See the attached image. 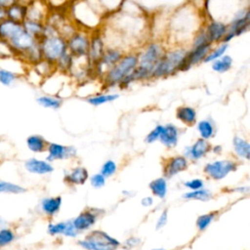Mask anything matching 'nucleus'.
<instances>
[{
  "instance_id": "1",
  "label": "nucleus",
  "mask_w": 250,
  "mask_h": 250,
  "mask_svg": "<svg viewBox=\"0 0 250 250\" xmlns=\"http://www.w3.org/2000/svg\"><path fill=\"white\" fill-rule=\"evenodd\" d=\"M165 48L158 41L148 42L138 55V65L133 76L135 81H144L151 79V74L165 53Z\"/></svg>"
},
{
  "instance_id": "2",
  "label": "nucleus",
  "mask_w": 250,
  "mask_h": 250,
  "mask_svg": "<svg viewBox=\"0 0 250 250\" xmlns=\"http://www.w3.org/2000/svg\"><path fill=\"white\" fill-rule=\"evenodd\" d=\"M188 51V50L185 47H176L166 50L163 57L154 67L151 79L166 78L179 71L188 70L187 66Z\"/></svg>"
},
{
  "instance_id": "3",
  "label": "nucleus",
  "mask_w": 250,
  "mask_h": 250,
  "mask_svg": "<svg viewBox=\"0 0 250 250\" xmlns=\"http://www.w3.org/2000/svg\"><path fill=\"white\" fill-rule=\"evenodd\" d=\"M138 65V55L137 53L124 54L122 59L108 69L105 74L102 77V85L106 88L118 86L121 81L129 74L135 71Z\"/></svg>"
},
{
  "instance_id": "4",
  "label": "nucleus",
  "mask_w": 250,
  "mask_h": 250,
  "mask_svg": "<svg viewBox=\"0 0 250 250\" xmlns=\"http://www.w3.org/2000/svg\"><path fill=\"white\" fill-rule=\"evenodd\" d=\"M39 47L42 59L54 64L61 56L67 52L66 40L60 34L43 37L39 40Z\"/></svg>"
},
{
  "instance_id": "5",
  "label": "nucleus",
  "mask_w": 250,
  "mask_h": 250,
  "mask_svg": "<svg viewBox=\"0 0 250 250\" xmlns=\"http://www.w3.org/2000/svg\"><path fill=\"white\" fill-rule=\"evenodd\" d=\"M238 168V162L234 159H217L208 162L203 167L204 175L214 181H221L235 172Z\"/></svg>"
},
{
  "instance_id": "6",
  "label": "nucleus",
  "mask_w": 250,
  "mask_h": 250,
  "mask_svg": "<svg viewBox=\"0 0 250 250\" xmlns=\"http://www.w3.org/2000/svg\"><path fill=\"white\" fill-rule=\"evenodd\" d=\"M250 24V10L249 8H243L238 10L232 17L229 23H228V31L224 37L222 43L229 44L235 36H239L245 33Z\"/></svg>"
},
{
  "instance_id": "7",
  "label": "nucleus",
  "mask_w": 250,
  "mask_h": 250,
  "mask_svg": "<svg viewBox=\"0 0 250 250\" xmlns=\"http://www.w3.org/2000/svg\"><path fill=\"white\" fill-rule=\"evenodd\" d=\"M90 36L91 32L77 28V30L66 39L67 51L73 58L86 57L90 44Z\"/></svg>"
},
{
  "instance_id": "8",
  "label": "nucleus",
  "mask_w": 250,
  "mask_h": 250,
  "mask_svg": "<svg viewBox=\"0 0 250 250\" xmlns=\"http://www.w3.org/2000/svg\"><path fill=\"white\" fill-rule=\"evenodd\" d=\"M124 56V53L118 48H105L101 60L92 68L98 77H103L105 72L115 65Z\"/></svg>"
},
{
  "instance_id": "9",
  "label": "nucleus",
  "mask_w": 250,
  "mask_h": 250,
  "mask_svg": "<svg viewBox=\"0 0 250 250\" xmlns=\"http://www.w3.org/2000/svg\"><path fill=\"white\" fill-rule=\"evenodd\" d=\"M104 51H105V46H104V42L102 34L98 30L91 32L89 49L86 55V59L91 69L101 60Z\"/></svg>"
},
{
  "instance_id": "10",
  "label": "nucleus",
  "mask_w": 250,
  "mask_h": 250,
  "mask_svg": "<svg viewBox=\"0 0 250 250\" xmlns=\"http://www.w3.org/2000/svg\"><path fill=\"white\" fill-rule=\"evenodd\" d=\"M46 160L50 163L56 160H64L75 158L77 149L71 146H64L57 143H49L47 146Z\"/></svg>"
},
{
  "instance_id": "11",
  "label": "nucleus",
  "mask_w": 250,
  "mask_h": 250,
  "mask_svg": "<svg viewBox=\"0 0 250 250\" xmlns=\"http://www.w3.org/2000/svg\"><path fill=\"white\" fill-rule=\"evenodd\" d=\"M189 161L184 155H175L167 158L163 163V177L171 179L188 168Z\"/></svg>"
},
{
  "instance_id": "12",
  "label": "nucleus",
  "mask_w": 250,
  "mask_h": 250,
  "mask_svg": "<svg viewBox=\"0 0 250 250\" xmlns=\"http://www.w3.org/2000/svg\"><path fill=\"white\" fill-rule=\"evenodd\" d=\"M203 28L206 32L209 43L214 45L222 43L228 31V24L223 21L209 20L205 25H203Z\"/></svg>"
},
{
  "instance_id": "13",
  "label": "nucleus",
  "mask_w": 250,
  "mask_h": 250,
  "mask_svg": "<svg viewBox=\"0 0 250 250\" xmlns=\"http://www.w3.org/2000/svg\"><path fill=\"white\" fill-rule=\"evenodd\" d=\"M211 144L209 141L198 138L191 146H187L184 150V156L188 160L198 161L205 157L211 151Z\"/></svg>"
},
{
  "instance_id": "14",
  "label": "nucleus",
  "mask_w": 250,
  "mask_h": 250,
  "mask_svg": "<svg viewBox=\"0 0 250 250\" xmlns=\"http://www.w3.org/2000/svg\"><path fill=\"white\" fill-rule=\"evenodd\" d=\"M49 4L40 1H29L27 3L26 19L45 23L50 14Z\"/></svg>"
},
{
  "instance_id": "15",
  "label": "nucleus",
  "mask_w": 250,
  "mask_h": 250,
  "mask_svg": "<svg viewBox=\"0 0 250 250\" xmlns=\"http://www.w3.org/2000/svg\"><path fill=\"white\" fill-rule=\"evenodd\" d=\"M24 168L30 174L35 175H47L54 171V166L47 160L38 159L35 157L28 158L24 161Z\"/></svg>"
},
{
  "instance_id": "16",
  "label": "nucleus",
  "mask_w": 250,
  "mask_h": 250,
  "mask_svg": "<svg viewBox=\"0 0 250 250\" xmlns=\"http://www.w3.org/2000/svg\"><path fill=\"white\" fill-rule=\"evenodd\" d=\"M213 48V45L207 43L205 45H201L198 47H193L188 51L187 55V66L189 69L191 66L196 65L200 62H203L204 59L208 55V53Z\"/></svg>"
},
{
  "instance_id": "17",
  "label": "nucleus",
  "mask_w": 250,
  "mask_h": 250,
  "mask_svg": "<svg viewBox=\"0 0 250 250\" xmlns=\"http://www.w3.org/2000/svg\"><path fill=\"white\" fill-rule=\"evenodd\" d=\"M98 215L94 210H85L75 217L71 222L77 231L87 230L97 222Z\"/></svg>"
},
{
  "instance_id": "18",
  "label": "nucleus",
  "mask_w": 250,
  "mask_h": 250,
  "mask_svg": "<svg viewBox=\"0 0 250 250\" xmlns=\"http://www.w3.org/2000/svg\"><path fill=\"white\" fill-rule=\"evenodd\" d=\"M180 131L178 127L172 123L163 126L159 142L167 148H174L178 145Z\"/></svg>"
},
{
  "instance_id": "19",
  "label": "nucleus",
  "mask_w": 250,
  "mask_h": 250,
  "mask_svg": "<svg viewBox=\"0 0 250 250\" xmlns=\"http://www.w3.org/2000/svg\"><path fill=\"white\" fill-rule=\"evenodd\" d=\"M89 180V172L83 166H76L64 174L63 181L69 186H79Z\"/></svg>"
},
{
  "instance_id": "20",
  "label": "nucleus",
  "mask_w": 250,
  "mask_h": 250,
  "mask_svg": "<svg viewBox=\"0 0 250 250\" xmlns=\"http://www.w3.org/2000/svg\"><path fill=\"white\" fill-rule=\"evenodd\" d=\"M28 2L14 1L6 10V19L16 22L22 23L26 19V10Z\"/></svg>"
},
{
  "instance_id": "21",
  "label": "nucleus",
  "mask_w": 250,
  "mask_h": 250,
  "mask_svg": "<svg viewBox=\"0 0 250 250\" xmlns=\"http://www.w3.org/2000/svg\"><path fill=\"white\" fill-rule=\"evenodd\" d=\"M176 118L187 126H192L196 123L197 113L192 106L181 105L176 109Z\"/></svg>"
},
{
  "instance_id": "22",
  "label": "nucleus",
  "mask_w": 250,
  "mask_h": 250,
  "mask_svg": "<svg viewBox=\"0 0 250 250\" xmlns=\"http://www.w3.org/2000/svg\"><path fill=\"white\" fill-rule=\"evenodd\" d=\"M62 203V199L61 196L44 197L40 202V207L42 212L46 216L53 217L60 211Z\"/></svg>"
},
{
  "instance_id": "23",
  "label": "nucleus",
  "mask_w": 250,
  "mask_h": 250,
  "mask_svg": "<svg viewBox=\"0 0 250 250\" xmlns=\"http://www.w3.org/2000/svg\"><path fill=\"white\" fill-rule=\"evenodd\" d=\"M232 149L239 159H250V144L244 138L240 136H234L232 139Z\"/></svg>"
},
{
  "instance_id": "24",
  "label": "nucleus",
  "mask_w": 250,
  "mask_h": 250,
  "mask_svg": "<svg viewBox=\"0 0 250 250\" xmlns=\"http://www.w3.org/2000/svg\"><path fill=\"white\" fill-rule=\"evenodd\" d=\"M48 142L45 138L40 135H30L26 139L27 148L34 153H41L46 151L48 146Z\"/></svg>"
},
{
  "instance_id": "25",
  "label": "nucleus",
  "mask_w": 250,
  "mask_h": 250,
  "mask_svg": "<svg viewBox=\"0 0 250 250\" xmlns=\"http://www.w3.org/2000/svg\"><path fill=\"white\" fill-rule=\"evenodd\" d=\"M148 188L154 196L163 199L165 198L168 191L167 179H165L164 177L156 178L148 184Z\"/></svg>"
},
{
  "instance_id": "26",
  "label": "nucleus",
  "mask_w": 250,
  "mask_h": 250,
  "mask_svg": "<svg viewBox=\"0 0 250 250\" xmlns=\"http://www.w3.org/2000/svg\"><path fill=\"white\" fill-rule=\"evenodd\" d=\"M196 129L199 133L200 139L208 141L215 136L216 128L211 119H202L198 121L196 124Z\"/></svg>"
},
{
  "instance_id": "27",
  "label": "nucleus",
  "mask_w": 250,
  "mask_h": 250,
  "mask_svg": "<svg viewBox=\"0 0 250 250\" xmlns=\"http://www.w3.org/2000/svg\"><path fill=\"white\" fill-rule=\"evenodd\" d=\"M21 24H22L23 29L28 34H30L32 37H34L36 40L39 41L43 37V30H44V23L43 22H39V21H35L25 19L22 21Z\"/></svg>"
},
{
  "instance_id": "28",
  "label": "nucleus",
  "mask_w": 250,
  "mask_h": 250,
  "mask_svg": "<svg viewBox=\"0 0 250 250\" xmlns=\"http://www.w3.org/2000/svg\"><path fill=\"white\" fill-rule=\"evenodd\" d=\"M119 98L118 94L115 93H98L86 98V102L94 106H99L107 103H112Z\"/></svg>"
},
{
  "instance_id": "29",
  "label": "nucleus",
  "mask_w": 250,
  "mask_h": 250,
  "mask_svg": "<svg viewBox=\"0 0 250 250\" xmlns=\"http://www.w3.org/2000/svg\"><path fill=\"white\" fill-rule=\"evenodd\" d=\"M36 102L39 105L45 108L59 109L62 106L63 100L57 95H42L36 99Z\"/></svg>"
},
{
  "instance_id": "30",
  "label": "nucleus",
  "mask_w": 250,
  "mask_h": 250,
  "mask_svg": "<svg viewBox=\"0 0 250 250\" xmlns=\"http://www.w3.org/2000/svg\"><path fill=\"white\" fill-rule=\"evenodd\" d=\"M34 67V71L42 78H47L49 77L52 73L55 72L56 69V65L48 61H45V60H41L39 61L37 63H35L33 65Z\"/></svg>"
},
{
  "instance_id": "31",
  "label": "nucleus",
  "mask_w": 250,
  "mask_h": 250,
  "mask_svg": "<svg viewBox=\"0 0 250 250\" xmlns=\"http://www.w3.org/2000/svg\"><path fill=\"white\" fill-rule=\"evenodd\" d=\"M232 58L229 55H224L220 59L212 62V69L218 73H225L232 66Z\"/></svg>"
},
{
  "instance_id": "32",
  "label": "nucleus",
  "mask_w": 250,
  "mask_h": 250,
  "mask_svg": "<svg viewBox=\"0 0 250 250\" xmlns=\"http://www.w3.org/2000/svg\"><path fill=\"white\" fill-rule=\"evenodd\" d=\"M213 193L208 188H200L197 190H191L185 192L182 197L187 200H200V201H207L212 198Z\"/></svg>"
},
{
  "instance_id": "33",
  "label": "nucleus",
  "mask_w": 250,
  "mask_h": 250,
  "mask_svg": "<svg viewBox=\"0 0 250 250\" xmlns=\"http://www.w3.org/2000/svg\"><path fill=\"white\" fill-rule=\"evenodd\" d=\"M228 49H229V44H226V43L217 44L215 46V48H212L211 51L208 53V55L204 59L203 62L208 63V62H212L220 59L221 57L226 55V52Z\"/></svg>"
},
{
  "instance_id": "34",
  "label": "nucleus",
  "mask_w": 250,
  "mask_h": 250,
  "mask_svg": "<svg viewBox=\"0 0 250 250\" xmlns=\"http://www.w3.org/2000/svg\"><path fill=\"white\" fill-rule=\"evenodd\" d=\"M26 189L18 184L0 180V193H12V194H20L25 192Z\"/></svg>"
},
{
  "instance_id": "35",
  "label": "nucleus",
  "mask_w": 250,
  "mask_h": 250,
  "mask_svg": "<svg viewBox=\"0 0 250 250\" xmlns=\"http://www.w3.org/2000/svg\"><path fill=\"white\" fill-rule=\"evenodd\" d=\"M72 62H73V57L67 51L62 56H61L60 59L56 62V63H55L56 69L60 70L62 72H67V71H69V69L71 67Z\"/></svg>"
},
{
  "instance_id": "36",
  "label": "nucleus",
  "mask_w": 250,
  "mask_h": 250,
  "mask_svg": "<svg viewBox=\"0 0 250 250\" xmlns=\"http://www.w3.org/2000/svg\"><path fill=\"white\" fill-rule=\"evenodd\" d=\"M18 78H19V75L15 71H12L6 68H0V83L2 85L10 86Z\"/></svg>"
},
{
  "instance_id": "37",
  "label": "nucleus",
  "mask_w": 250,
  "mask_h": 250,
  "mask_svg": "<svg viewBox=\"0 0 250 250\" xmlns=\"http://www.w3.org/2000/svg\"><path fill=\"white\" fill-rule=\"evenodd\" d=\"M16 238V234L12 229L2 228L0 229V248L11 244Z\"/></svg>"
},
{
  "instance_id": "38",
  "label": "nucleus",
  "mask_w": 250,
  "mask_h": 250,
  "mask_svg": "<svg viewBox=\"0 0 250 250\" xmlns=\"http://www.w3.org/2000/svg\"><path fill=\"white\" fill-rule=\"evenodd\" d=\"M216 217V213L215 212H211V213H207L204 215H200L197 220H196V227L200 231L205 230L210 224L214 221Z\"/></svg>"
},
{
  "instance_id": "39",
  "label": "nucleus",
  "mask_w": 250,
  "mask_h": 250,
  "mask_svg": "<svg viewBox=\"0 0 250 250\" xmlns=\"http://www.w3.org/2000/svg\"><path fill=\"white\" fill-rule=\"evenodd\" d=\"M116 171H117V164H116V162L111 160V159H107L102 165L100 174L103 175L106 179V178L112 177L116 173Z\"/></svg>"
},
{
  "instance_id": "40",
  "label": "nucleus",
  "mask_w": 250,
  "mask_h": 250,
  "mask_svg": "<svg viewBox=\"0 0 250 250\" xmlns=\"http://www.w3.org/2000/svg\"><path fill=\"white\" fill-rule=\"evenodd\" d=\"M209 43L208 41V38H207V35H206V32L203 28V26H201L194 34L193 38H192V41H191V48L193 47H198V46H201V45H205Z\"/></svg>"
},
{
  "instance_id": "41",
  "label": "nucleus",
  "mask_w": 250,
  "mask_h": 250,
  "mask_svg": "<svg viewBox=\"0 0 250 250\" xmlns=\"http://www.w3.org/2000/svg\"><path fill=\"white\" fill-rule=\"evenodd\" d=\"M162 130H163V125L161 124H158L156 125L146 137L145 139V142L146 144H153L157 141H159V138L161 136V133H162Z\"/></svg>"
},
{
  "instance_id": "42",
  "label": "nucleus",
  "mask_w": 250,
  "mask_h": 250,
  "mask_svg": "<svg viewBox=\"0 0 250 250\" xmlns=\"http://www.w3.org/2000/svg\"><path fill=\"white\" fill-rule=\"evenodd\" d=\"M66 224L67 222H59L56 224H49L47 230L51 235L63 234L66 229Z\"/></svg>"
},
{
  "instance_id": "43",
  "label": "nucleus",
  "mask_w": 250,
  "mask_h": 250,
  "mask_svg": "<svg viewBox=\"0 0 250 250\" xmlns=\"http://www.w3.org/2000/svg\"><path fill=\"white\" fill-rule=\"evenodd\" d=\"M183 186L189 189V191L191 190H197V189H200V188H204V181L200 178H194V179H190V180H188V181H185L183 183Z\"/></svg>"
},
{
  "instance_id": "44",
  "label": "nucleus",
  "mask_w": 250,
  "mask_h": 250,
  "mask_svg": "<svg viewBox=\"0 0 250 250\" xmlns=\"http://www.w3.org/2000/svg\"><path fill=\"white\" fill-rule=\"evenodd\" d=\"M89 181H90L91 186L94 188H102L103 187H104L106 179L100 173H97V174H94L93 176H91L89 178Z\"/></svg>"
},
{
  "instance_id": "45",
  "label": "nucleus",
  "mask_w": 250,
  "mask_h": 250,
  "mask_svg": "<svg viewBox=\"0 0 250 250\" xmlns=\"http://www.w3.org/2000/svg\"><path fill=\"white\" fill-rule=\"evenodd\" d=\"M15 56L13 50L11 49L10 45L3 40H0V58H11Z\"/></svg>"
},
{
  "instance_id": "46",
  "label": "nucleus",
  "mask_w": 250,
  "mask_h": 250,
  "mask_svg": "<svg viewBox=\"0 0 250 250\" xmlns=\"http://www.w3.org/2000/svg\"><path fill=\"white\" fill-rule=\"evenodd\" d=\"M167 221H168V211L167 209L163 210L162 213L160 214L157 222H156V226H155V229H162L166 224H167Z\"/></svg>"
},
{
  "instance_id": "47",
  "label": "nucleus",
  "mask_w": 250,
  "mask_h": 250,
  "mask_svg": "<svg viewBox=\"0 0 250 250\" xmlns=\"http://www.w3.org/2000/svg\"><path fill=\"white\" fill-rule=\"evenodd\" d=\"M77 230L75 229L73 224L71 221H67V224H66V229H65V231L63 233V235L65 236H69V237H75L77 235Z\"/></svg>"
},
{
  "instance_id": "48",
  "label": "nucleus",
  "mask_w": 250,
  "mask_h": 250,
  "mask_svg": "<svg viewBox=\"0 0 250 250\" xmlns=\"http://www.w3.org/2000/svg\"><path fill=\"white\" fill-rule=\"evenodd\" d=\"M141 204L144 207H150L153 204V197L152 196H145L141 200Z\"/></svg>"
},
{
  "instance_id": "49",
  "label": "nucleus",
  "mask_w": 250,
  "mask_h": 250,
  "mask_svg": "<svg viewBox=\"0 0 250 250\" xmlns=\"http://www.w3.org/2000/svg\"><path fill=\"white\" fill-rule=\"evenodd\" d=\"M139 242H140L139 239H137V238H135V237H131V238H129V239L126 240L125 244L131 248V247H135Z\"/></svg>"
},
{
  "instance_id": "50",
  "label": "nucleus",
  "mask_w": 250,
  "mask_h": 250,
  "mask_svg": "<svg viewBox=\"0 0 250 250\" xmlns=\"http://www.w3.org/2000/svg\"><path fill=\"white\" fill-rule=\"evenodd\" d=\"M230 190L240 192V193H247L249 191V187H236L234 188H231Z\"/></svg>"
},
{
  "instance_id": "51",
  "label": "nucleus",
  "mask_w": 250,
  "mask_h": 250,
  "mask_svg": "<svg viewBox=\"0 0 250 250\" xmlns=\"http://www.w3.org/2000/svg\"><path fill=\"white\" fill-rule=\"evenodd\" d=\"M13 2V0H0V8L6 10Z\"/></svg>"
},
{
  "instance_id": "52",
  "label": "nucleus",
  "mask_w": 250,
  "mask_h": 250,
  "mask_svg": "<svg viewBox=\"0 0 250 250\" xmlns=\"http://www.w3.org/2000/svg\"><path fill=\"white\" fill-rule=\"evenodd\" d=\"M222 150H223L222 146H219V145L214 146H212V147H211V151H212V152H214L215 154H220V153L222 152Z\"/></svg>"
},
{
  "instance_id": "53",
  "label": "nucleus",
  "mask_w": 250,
  "mask_h": 250,
  "mask_svg": "<svg viewBox=\"0 0 250 250\" xmlns=\"http://www.w3.org/2000/svg\"><path fill=\"white\" fill-rule=\"evenodd\" d=\"M4 19H6V12L4 9L0 8V21H2Z\"/></svg>"
},
{
  "instance_id": "54",
  "label": "nucleus",
  "mask_w": 250,
  "mask_h": 250,
  "mask_svg": "<svg viewBox=\"0 0 250 250\" xmlns=\"http://www.w3.org/2000/svg\"><path fill=\"white\" fill-rule=\"evenodd\" d=\"M151 250H165L163 248H155V249H151Z\"/></svg>"
},
{
  "instance_id": "55",
  "label": "nucleus",
  "mask_w": 250,
  "mask_h": 250,
  "mask_svg": "<svg viewBox=\"0 0 250 250\" xmlns=\"http://www.w3.org/2000/svg\"><path fill=\"white\" fill-rule=\"evenodd\" d=\"M0 143H1V139H0Z\"/></svg>"
}]
</instances>
